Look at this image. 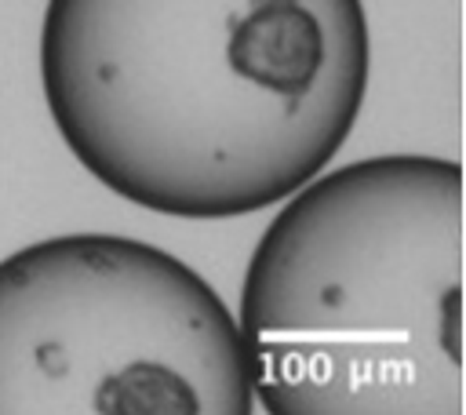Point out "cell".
I'll use <instances>...</instances> for the list:
<instances>
[{
  "instance_id": "obj_2",
  "label": "cell",
  "mask_w": 466,
  "mask_h": 415,
  "mask_svg": "<svg viewBox=\"0 0 466 415\" xmlns=\"http://www.w3.org/2000/svg\"><path fill=\"white\" fill-rule=\"evenodd\" d=\"M462 164L324 167L258 233L237 320L269 415L462 411Z\"/></svg>"
},
{
  "instance_id": "obj_1",
  "label": "cell",
  "mask_w": 466,
  "mask_h": 415,
  "mask_svg": "<svg viewBox=\"0 0 466 415\" xmlns=\"http://www.w3.org/2000/svg\"><path fill=\"white\" fill-rule=\"evenodd\" d=\"M371 84L364 0H47L40 87L127 204L240 218L320 175Z\"/></svg>"
},
{
  "instance_id": "obj_3",
  "label": "cell",
  "mask_w": 466,
  "mask_h": 415,
  "mask_svg": "<svg viewBox=\"0 0 466 415\" xmlns=\"http://www.w3.org/2000/svg\"><path fill=\"white\" fill-rule=\"evenodd\" d=\"M226 299L171 251L58 233L0 258V415H251Z\"/></svg>"
}]
</instances>
